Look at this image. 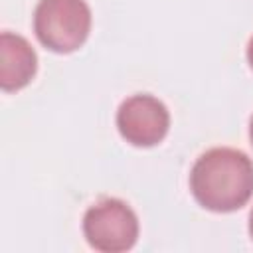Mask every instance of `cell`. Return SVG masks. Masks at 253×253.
I'll list each match as a JSON object with an SVG mask.
<instances>
[{"label":"cell","instance_id":"7a4b0ae2","mask_svg":"<svg viewBox=\"0 0 253 253\" xmlns=\"http://www.w3.org/2000/svg\"><path fill=\"white\" fill-rule=\"evenodd\" d=\"M91 30V10L85 0H40L34 12V32L42 45L55 53L79 49Z\"/></svg>","mask_w":253,"mask_h":253},{"label":"cell","instance_id":"277c9868","mask_svg":"<svg viewBox=\"0 0 253 253\" xmlns=\"http://www.w3.org/2000/svg\"><path fill=\"white\" fill-rule=\"evenodd\" d=\"M170 126V113L162 101L152 95H132L117 111V128L132 146L158 144Z\"/></svg>","mask_w":253,"mask_h":253},{"label":"cell","instance_id":"6da1fadb","mask_svg":"<svg viewBox=\"0 0 253 253\" xmlns=\"http://www.w3.org/2000/svg\"><path fill=\"white\" fill-rule=\"evenodd\" d=\"M190 190L196 202L210 211H235L253 196V162L237 148H211L196 160Z\"/></svg>","mask_w":253,"mask_h":253},{"label":"cell","instance_id":"5b68a950","mask_svg":"<svg viewBox=\"0 0 253 253\" xmlns=\"http://www.w3.org/2000/svg\"><path fill=\"white\" fill-rule=\"evenodd\" d=\"M38 69V55L26 38L2 32L0 34V87L2 91H20L26 87Z\"/></svg>","mask_w":253,"mask_h":253},{"label":"cell","instance_id":"3957f363","mask_svg":"<svg viewBox=\"0 0 253 253\" xmlns=\"http://www.w3.org/2000/svg\"><path fill=\"white\" fill-rule=\"evenodd\" d=\"M83 233L93 249L103 253H121L128 251L136 243L138 219L123 200L105 198L85 211Z\"/></svg>","mask_w":253,"mask_h":253},{"label":"cell","instance_id":"8992f818","mask_svg":"<svg viewBox=\"0 0 253 253\" xmlns=\"http://www.w3.org/2000/svg\"><path fill=\"white\" fill-rule=\"evenodd\" d=\"M247 61H249V65H251V69H253V38H251L249 43H247Z\"/></svg>","mask_w":253,"mask_h":253},{"label":"cell","instance_id":"ba28073f","mask_svg":"<svg viewBox=\"0 0 253 253\" xmlns=\"http://www.w3.org/2000/svg\"><path fill=\"white\" fill-rule=\"evenodd\" d=\"M249 138H251V144H253V117H251V123H249Z\"/></svg>","mask_w":253,"mask_h":253},{"label":"cell","instance_id":"52a82bcc","mask_svg":"<svg viewBox=\"0 0 253 253\" xmlns=\"http://www.w3.org/2000/svg\"><path fill=\"white\" fill-rule=\"evenodd\" d=\"M249 233H251V237H253V210H251V213H249Z\"/></svg>","mask_w":253,"mask_h":253}]
</instances>
